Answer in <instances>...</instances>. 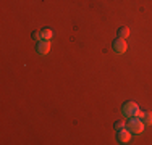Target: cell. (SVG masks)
Listing matches in <instances>:
<instances>
[{
    "instance_id": "3957f363",
    "label": "cell",
    "mask_w": 152,
    "mask_h": 145,
    "mask_svg": "<svg viewBox=\"0 0 152 145\" xmlns=\"http://www.w3.org/2000/svg\"><path fill=\"white\" fill-rule=\"evenodd\" d=\"M112 47H113V52L118 53V55H121V53L126 52V49H128V45H126V41H123V39H115L113 44H112Z\"/></svg>"
},
{
    "instance_id": "ba28073f",
    "label": "cell",
    "mask_w": 152,
    "mask_h": 145,
    "mask_svg": "<svg viewBox=\"0 0 152 145\" xmlns=\"http://www.w3.org/2000/svg\"><path fill=\"white\" fill-rule=\"evenodd\" d=\"M141 119H142L144 124H152V113H149V111H144V116Z\"/></svg>"
},
{
    "instance_id": "9c48e42d",
    "label": "cell",
    "mask_w": 152,
    "mask_h": 145,
    "mask_svg": "<svg viewBox=\"0 0 152 145\" xmlns=\"http://www.w3.org/2000/svg\"><path fill=\"white\" fill-rule=\"evenodd\" d=\"M113 129L117 130V132H120V130L126 129V124H125L123 121H117V123H115V126H113Z\"/></svg>"
},
{
    "instance_id": "277c9868",
    "label": "cell",
    "mask_w": 152,
    "mask_h": 145,
    "mask_svg": "<svg viewBox=\"0 0 152 145\" xmlns=\"http://www.w3.org/2000/svg\"><path fill=\"white\" fill-rule=\"evenodd\" d=\"M117 140L120 144H128L129 140H131V132H129L128 129H123L120 132H117Z\"/></svg>"
},
{
    "instance_id": "6da1fadb",
    "label": "cell",
    "mask_w": 152,
    "mask_h": 145,
    "mask_svg": "<svg viewBox=\"0 0 152 145\" xmlns=\"http://www.w3.org/2000/svg\"><path fill=\"white\" fill-rule=\"evenodd\" d=\"M144 123L141 118L137 116H133V118H128V123H126V129L129 130L131 134H141L144 130Z\"/></svg>"
},
{
    "instance_id": "8992f818",
    "label": "cell",
    "mask_w": 152,
    "mask_h": 145,
    "mask_svg": "<svg viewBox=\"0 0 152 145\" xmlns=\"http://www.w3.org/2000/svg\"><path fill=\"white\" fill-rule=\"evenodd\" d=\"M117 36L120 39H126L129 36V29L126 28V26H123V28H118V31H117Z\"/></svg>"
},
{
    "instance_id": "5b68a950",
    "label": "cell",
    "mask_w": 152,
    "mask_h": 145,
    "mask_svg": "<svg viewBox=\"0 0 152 145\" xmlns=\"http://www.w3.org/2000/svg\"><path fill=\"white\" fill-rule=\"evenodd\" d=\"M37 52L41 55H47L50 52V41H39L37 42Z\"/></svg>"
},
{
    "instance_id": "52a82bcc",
    "label": "cell",
    "mask_w": 152,
    "mask_h": 145,
    "mask_svg": "<svg viewBox=\"0 0 152 145\" xmlns=\"http://www.w3.org/2000/svg\"><path fill=\"white\" fill-rule=\"evenodd\" d=\"M53 36V32L50 29H42L41 31V41H50Z\"/></svg>"
},
{
    "instance_id": "7a4b0ae2",
    "label": "cell",
    "mask_w": 152,
    "mask_h": 145,
    "mask_svg": "<svg viewBox=\"0 0 152 145\" xmlns=\"http://www.w3.org/2000/svg\"><path fill=\"white\" fill-rule=\"evenodd\" d=\"M123 115L126 116V118H133V116H137L139 115V107H137V103H134V102H126L125 105H123L121 108Z\"/></svg>"
},
{
    "instance_id": "30bf717a",
    "label": "cell",
    "mask_w": 152,
    "mask_h": 145,
    "mask_svg": "<svg viewBox=\"0 0 152 145\" xmlns=\"http://www.w3.org/2000/svg\"><path fill=\"white\" fill-rule=\"evenodd\" d=\"M32 39H34V41H37V42L41 41V31H39V32H37V31L32 32Z\"/></svg>"
}]
</instances>
